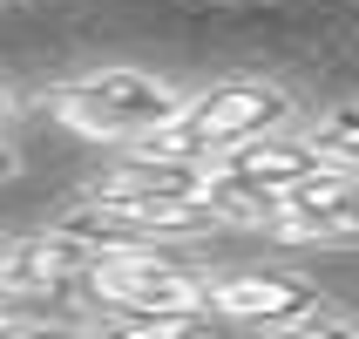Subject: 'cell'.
Here are the masks:
<instances>
[{
    "instance_id": "10",
    "label": "cell",
    "mask_w": 359,
    "mask_h": 339,
    "mask_svg": "<svg viewBox=\"0 0 359 339\" xmlns=\"http://www.w3.org/2000/svg\"><path fill=\"white\" fill-rule=\"evenodd\" d=\"M7 116H14V95H7V88H0V129H7Z\"/></svg>"
},
{
    "instance_id": "2",
    "label": "cell",
    "mask_w": 359,
    "mask_h": 339,
    "mask_svg": "<svg viewBox=\"0 0 359 339\" xmlns=\"http://www.w3.org/2000/svg\"><path fill=\"white\" fill-rule=\"evenodd\" d=\"M177 109H183V88L149 75V68H102V75L55 81V88H48V116H55L68 136L116 142V149L156 136L163 122H177Z\"/></svg>"
},
{
    "instance_id": "6",
    "label": "cell",
    "mask_w": 359,
    "mask_h": 339,
    "mask_svg": "<svg viewBox=\"0 0 359 339\" xmlns=\"http://www.w3.org/2000/svg\"><path fill=\"white\" fill-rule=\"evenodd\" d=\"M305 136L325 149V163L332 170H346V177H359V102H339V109H325Z\"/></svg>"
},
{
    "instance_id": "1",
    "label": "cell",
    "mask_w": 359,
    "mask_h": 339,
    "mask_svg": "<svg viewBox=\"0 0 359 339\" xmlns=\"http://www.w3.org/2000/svg\"><path fill=\"white\" fill-rule=\"evenodd\" d=\"M292 116H299V102H292V88H278V81H258V75L251 81H210L203 95H183L177 122H163L156 136L129 142V149H142V157L217 163V157H231V149H244V142L292 129Z\"/></svg>"
},
{
    "instance_id": "3",
    "label": "cell",
    "mask_w": 359,
    "mask_h": 339,
    "mask_svg": "<svg viewBox=\"0 0 359 339\" xmlns=\"http://www.w3.org/2000/svg\"><path fill=\"white\" fill-rule=\"evenodd\" d=\"M81 292L109 305L116 319H197L210 312V279L170 251V244H109L95 251Z\"/></svg>"
},
{
    "instance_id": "4",
    "label": "cell",
    "mask_w": 359,
    "mask_h": 339,
    "mask_svg": "<svg viewBox=\"0 0 359 339\" xmlns=\"http://www.w3.org/2000/svg\"><path fill=\"white\" fill-rule=\"evenodd\" d=\"M210 312L251 333H285L299 319H319L325 299L299 272H231V279H210Z\"/></svg>"
},
{
    "instance_id": "9",
    "label": "cell",
    "mask_w": 359,
    "mask_h": 339,
    "mask_svg": "<svg viewBox=\"0 0 359 339\" xmlns=\"http://www.w3.org/2000/svg\"><path fill=\"white\" fill-rule=\"evenodd\" d=\"M14 163H20V157H14V142L0 136V177H14Z\"/></svg>"
},
{
    "instance_id": "7",
    "label": "cell",
    "mask_w": 359,
    "mask_h": 339,
    "mask_svg": "<svg viewBox=\"0 0 359 339\" xmlns=\"http://www.w3.org/2000/svg\"><path fill=\"white\" fill-rule=\"evenodd\" d=\"M88 339H190V319H109Z\"/></svg>"
},
{
    "instance_id": "5",
    "label": "cell",
    "mask_w": 359,
    "mask_h": 339,
    "mask_svg": "<svg viewBox=\"0 0 359 339\" xmlns=\"http://www.w3.org/2000/svg\"><path fill=\"white\" fill-rule=\"evenodd\" d=\"M264 231L285 238V244H346V238H359V177L332 170V177L305 183L299 197H285L271 211Z\"/></svg>"
},
{
    "instance_id": "8",
    "label": "cell",
    "mask_w": 359,
    "mask_h": 339,
    "mask_svg": "<svg viewBox=\"0 0 359 339\" xmlns=\"http://www.w3.org/2000/svg\"><path fill=\"white\" fill-rule=\"evenodd\" d=\"M264 339H359V326H346V319H299V326H285V333H264Z\"/></svg>"
}]
</instances>
